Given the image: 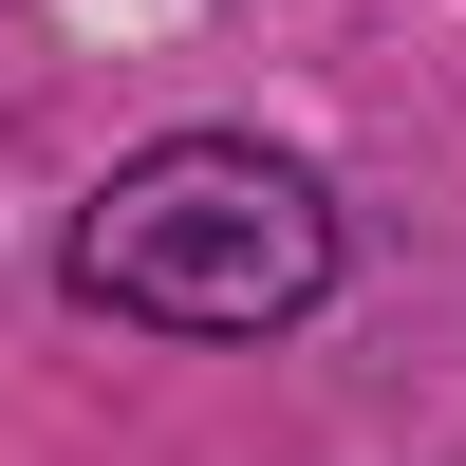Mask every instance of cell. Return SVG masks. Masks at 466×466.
Listing matches in <instances>:
<instances>
[{
  "label": "cell",
  "instance_id": "1",
  "mask_svg": "<svg viewBox=\"0 0 466 466\" xmlns=\"http://www.w3.org/2000/svg\"><path fill=\"white\" fill-rule=\"evenodd\" d=\"M75 280L149 336H280V318L336 299V206H318V168H280L243 131H168L94 187Z\"/></svg>",
  "mask_w": 466,
  "mask_h": 466
}]
</instances>
